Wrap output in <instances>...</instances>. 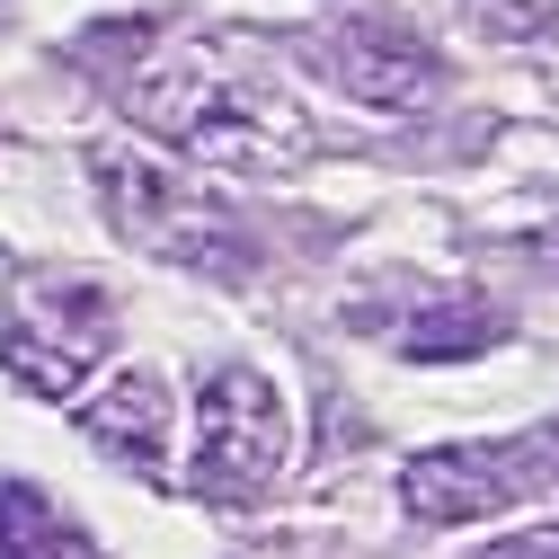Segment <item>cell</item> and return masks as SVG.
I'll use <instances>...</instances> for the list:
<instances>
[{
	"label": "cell",
	"mask_w": 559,
	"mask_h": 559,
	"mask_svg": "<svg viewBox=\"0 0 559 559\" xmlns=\"http://www.w3.org/2000/svg\"><path fill=\"white\" fill-rule=\"evenodd\" d=\"M533 488H559V417L533 436L507 444H444V453H417L400 471V498L417 524H462V515H498Z\"/></svg>",
	"instance_id": "5b68a950"
},
{
	"label": "cell",
	"mask_w": 559,
	"mask_h": 559,
	"mask_svg": "<svg viewBox=\"0 0 559 559\" xmlns=\"http://www.w3.org/2000/svg\"><path fill=\"white\" fill-rule=\"evenodd\" d=\"M0 559H98V550H90V533L62 515L45 488L0 479Z\"/></svg>",
	"instance_id": "ba28073f"
},
{
	"label": "cell",
	"mask_w": 559,
	"mask_h": 559,
	"mask_svg": "<svg viewBox=\"0 0 559 559\" xmlns=\"http://www.w3.org/2000/svg\"><path fill=\"white\" fill-rule=\"evenodd\" d=\"M391 337L408 356H479V346L498 337V311L471 302V294H417V311H400Z\"/></svg>",
	"instance_id": "9c48e42d"
},
{
	"label": "cell",
	"mask_w": 559,
	"mask_h": 559,
	"mask_svg": "<svg viewBox=\"0 0 559 559\" xmlns=\"http://www.w3.org/2000/svg\"><path fill=\"white\" fill-rule=\"evenodd\" d=\"M107 337H116V302L90 275H19L10 285V329H0V365H10L19 391L62 400L107 356Z\"/></svg>",
	"instance_id": "3957f363"
},
{
	"label": "cell",
	"mask_w": 559,
	"mask_h": 559,
	"mask_svg": "<svg viewBox=\"0 0 559 559\" xmlns=\"http://www.w3.org/2000/svg\"><path fill=\"white\" fill-rule=\"evenodd\" d=\"M311 62H320L346 98H365V107H427V98L444 90L436 53L417 45L408 27H391V19H346V27H329Z\"/></svg>",
	"instance_id": "8992f818"
},
{
	"label": "cell",
	"mask_w": 559,
	"mask_h": 559,
	"mask_svg": "<svg viewBox=\"0 0 559 559\" xmlns=\"http://www.w3.org/2000/svg\"><path fill=\"white\" fill-rule=\"evenodd\" d=\"M542 249H550V258H559V223H550V240H542Z\"/></svg>",
	"instance_id": "8fae6325"
},
{
	"label": "cell",
	"mask_w": 559,
	"mask_h": 559,
	"mask_svg": "<svg viewBox=\"0 0 559 559\" xmlns=\"http://www.w3.org/2000/svg\"><path fill=\"white\" fill-rule=\"evenodd\" d=\"M90 169H98L107 214H116V231H124L133 249L178 258V266H214V275H240V266H249V240L231 231V214H223V204H204L187 178L152 169L143 152H116V143H98Z\"/></svg>",
	"instance_id": "7a4b0ae2"
},
{
	"label": "cell",
	"mask_w": 559,
	"mask_h": 559,
	"mask_svg": "<svg viewBox=\"0 0 559 559\" xmlns=\"http://www.w3.org/2000/svg\"><path fill=\"white\" fill-rule=\"evenodd\" d=\"M124 116L160 133V143L214 160V169H302L311 160V133L302 116L266 90V72H249V62L231 45H169V53H143L124 72Z\"/></svg>",
	"instance_id": "6da1fadb"
},
{
	"label": "cell",
	"mask_w": 559,
	"mask_h": 559,
	"mask_svg": "<svg viewBox=\"0 0 559 559\" xmlns=\"http://www.w3.org/2000/svg\"><path fill=\"white\" fill-rule=\"evenodd\" d=\"M285 444H294V427H285L275 382L249 373V365H223L204 382V400H195V462H187L195 498H214V507L266 498L275 471H285Z\"/></svg>",
	"instance_id": "277c9868"
},
{
	"label": "cell",
	"mask_w": 559,
	"mask_h": 559,
	"mask_svg": "<svg viewBox=\"0 0 559 559\" xmlns=\"http://www.w3.org/2000/svg\"><path fill=\"white\" fill-rule=\"evenodd\" d=\"M81 436H90L107 462H124L133 479H160V471H169V391H160V373H116V382L81 408Z\"/></svg>",
	"instance_id": "52a82bcc"
},
{
	"label": "cell",
	"mask_w": 559,
	"mask_h": 559,
	"mask_svg": "<svg viewBox=\"0 0 559 559\" xmlns=\"http://www.w3.org/2000/svg\"><path fill=\"white\" fill-rule=\"evenodd\" d=\"M479 559H559V524H542V533H507V542H488Z\"/></svg>",
	"instance_id": "30bf717a"
}]
</instances>
